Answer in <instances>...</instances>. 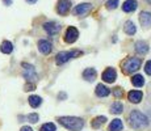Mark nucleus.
Listing matches in <instances>:
<instances>
[{"mask_svg":"<svg viewBox=\"0 0 151 131\" xmlns=\"http://www.w3.org/2000/svg\"><path fill=\"white\" fill-rule=\"evenodd\" d=\"M58 122L70 131H80L84 127V121L78 117H59Z\"/></svg>","mask_w":151,"mask_h":131,"instance_id":"f257e3e1","label":"nucleus"},{"mask_svg":"<svg viewBox=\"0 0 151 131\" xmlns=\"http://www.w3.org/2000/svg\"><path fill=\"white\" fill-rule=\"evenodd\" d=\"M129 121H130V126L135 130H142V129H145V127H147V125H149L147 117L143 113L138 112V110H133V112L130 113Z\"/></svg>","mask_w":151,"mask_h":131,"instance_id":"f03ea898","label":"nucleus"},{"mask_svg":"<svg viewBox=\"0 0 151 131\" xmlns=\"http://www.w3.org/2000/svg\"><path fill=\"white\" fill-rule=\"evenodd\" d=\"M141 64H142V60L139 58H135V57L127 58L122 64V71L125 75H132L133 72L138 71L141 68Z\"/></svg>","mask_w":151,"mask_h":131,"instance_id":"7ed1b4c3","label":"nucleus"},{"mask_svg":"<svg viewBox=\"0 0 151 131\" xmlns=\"http://www.w3.org/2000/svg\"><path fill=\"white\" fill-rule=\"evenodd\" d=\"M83 52L79 50H71V51H60L57 54L55 57V63L57 64H63V63L68 62L70 59H74V58L80 57Z\"/></svg>","mask_w":151,"mask_h":131,"instance_id":"20e7f679","label":"nucleus"},{"mask_svg":"<svg viewBox=\"0 0 151 131\" xmlns=\"http://www.w3.org/2000/svg\"><path fill=\"white\" fill-rule=\"evenodd\" d=\"M22 68H24V77L27 79L28 83H32V81H36L37 80V72L34 69V67L32 64H28V63H22Z\"/></svg>","mask_w":151,"mask_h":131,"instance_id":"39448f33","label":"nucleus"},{"mask_svg":"<svg viewBox=\"0 0 151 131\" xmlns=\"http://www.w3.org/2000/svg\"><path fill=\"white\" fill-rule=\"evenodd\" d=\"M78 37H79V31H78V29L74 28V26H70L67 30H66L65 41H66V43H74L75 41L78 39Z\"/></svg>","mask_w":151,"mask_h":131,"instance_id":"423d86ee","label":"nucleus"},{"mask_svg":"<svg viewBox=\"0 0 151 131\" xmlns=\"http://www.w3.org/2000/svg\"><path fill=\"white\" fill-rule=\"evenodd\" d=\"M70 8H71V1L70 0H58V5H57V12L62 16L68 13Z\"/></svg>","mask_w":151,"mask_h":131,"instance_id":"0eeeda50","label":"nucleus"},{"mask_svg":"<svg viewBox=\"0 0 151 131\" xmlns=\"http://www.w3.org/2000/svg\"><path fill=\"white\" fill-rule=\"evenodd\" d=\"M92 9V4H89V3H83V4H79L75 7L74 9V13L76 14V16H86V14H88V12Z\"/></svg>","mask_w":151,"mask_h":131,"instance_id":"6e6552de","label":"nucleus"},{"mask_svg":"<svg viewBox=\"0 0 151 131\" xmlns=\"http://www.w3.org/2000/svg\"><path fill=\"white\" fill-rule=\"evenodd\" d=\"M43 29H45L46 33H49L50 36H55V34H58L60 31L59 24H57V22H54V21L45 22V24H43Z\"/></svg>","mask_w":151,"mask_h":131,"instance_id":"1a4fd4ad","label":"nucleus"},{"mask_svg":"<svg viewBox=\"0 0 151 131\" xmlns=\"http://www.w3.org/2000/svg\"><path fill=\"white\" fill-rule=\"evenodd\" d=\"M103 80L105 81V83H114L116 81V79H117V74H116V69L114 68H106L105 71H104V74H103Z\"/></svg>","mask_w":151,"mask_h":131,"instance_id":"9d476101","label":"nucleus"},{"mask_svg":"<svg viewBox=\"0 0 151 131\" xmlns=\"http://www.w3.org/2000/svg\"><path fill=\"white\" fill-rule=\"evenodd\" d=\"M38 50L42 52V54H45V55H47V54H50L51 50H53V45H51L49 41H46V39H40L38 41Z\"/></svg>","mask_w":151,"mask_h":131,"instance_id":"9b49d317","label":"nucleus"},{"mask_svg":"<svg viewBox=\"0 0 151 131\" xmlns=\"http://www.w3.org/2000/svg\"><path fill=\"white\" fill-rule=\"evenodd\" d=\"M127 98H129L130 102L133 104H139L142 101V98H143V93L141 91H130L127 93Z\"/></svg>","mask_w":151,"mask_h":131,"instance_id":"f8f14e48","label":"nucleus"},{"mask_svg":"<svg viewBox=\"0 0 151 131\" xmlns=\"http://www.w3.org/2000/svg\"><path fill=\"white\" fill-rule=\"evenodd\" d=\"M138 7L137 0H126L122 4V11L124 12H134Z\"/></svg>","mask_w":151,"mask_h":131,"instance_id":"ddd939ff","label":"nucleus"},{"mask_svg":"<svg viewBox=\"0 0 151 131\" xmlns=\"http://www.w3.org/2000/svg\"><path fill=\"white\" fill-rule=\"evenodd\" d=\"M139 21L143 28H150L151 26V13L150 12H142L139 14Z\"/></svg>","mask_w":151,"mask_h":131,"instance_id":"4468645a","label":"nucleus"},{"mask_svg":"<svg viewBox=\"0 0 151 131\" xmlns=\"http://www.w3.org/2000/svg\"><path fill=\"white\" fill-rule=\"evenodd\" d=\"M97 76V72L95 68H86L83 72V77L86 79L87 81H93Z\"/></svg>","mask_w":151,"mask_h":131,"instance_id":"2eb2a0df","label":"nucleus"},{"mask_svg":"<svg viewBox=\"0 0 151 131\" xmlns=\"http://www.w3.org/2000/svg\"><path fill=\"white\" fill-rule=\"evenodd\" d=\"M96 96L97 97H106V96L110 94V91L108 88H106L105 85H103V84H99V85L96 87Z\"/></svg>","mask_w":151,"mask_h":131,"instance_id":"dca6fc26","label":"nucleus"},{"mask_svg":"<svg viewBox=\"0 0 151 131\" xmlns=\"http://www.w3.org/2000/svg\"><path fill=\"white\" fill-rule=\"evenodd\" d=\"M124 129V125H122V121L118 118L113 119L112 123L109 125V131H121Z\"/></svg>","mask_w":151,"mask_h":131,"instance_id":"f3484780","label":"nucleus"},{"mask_svg":"<svg viewBox=\"0 0 151 131\" xmlns=\"http://www.w3.org/2000/svg\"><path fill=\"white\" fill-rule=\"evenodd\" d=\"M135 51H137L138 54H146V52L149 51V45H147L146 42H143V41H138V42L135 43Z\"/></svg>","mask_w":151,"mask_h":131,"instance_id":"a211bd4d","label":"nucleus"},{"mask_svg":"<svg viewBox=\"0 0 151 131\" xmlns=\"http://www.w3.org/2000/svg\"><path fill=\"white\" fill-rule=\"evenodd\" d=\"M124 30L126 34L133 36V34H135V31H137V28H135V25L133 21H126L125 22V26H124Z\"/></svg>","mask_w":151,"mask_h":131,"instance_id":"6ab92c4d","label":"nucleus"},{"mask_svg":"<svg viewBox=\"0 0 151 131\" xmlns=\"http://www.w3.org/2000/svg\"><path fill=\"white\" fill-rule=\"evenodd\" d=\"M0 51L3 54H11L13 51V45L9 42V41H3L1 46H0Z\"/></svg>","mask_w":151,"mask_h":131,"instance_id":"aec40b11","label":"nucleus"},{"mask_svg":"<svg viewBox=\"0 0 151 131\" xmlns=\"http://www.w3.org/2000/svg\"><path fill=\"white\" fill-rule=\"evenodd\" d=\"M112 114H121V113L124 112V105L121 102H114L112 104V106H110V110H109Z\"/></svg>","mask_w":151,"mask_h":131,"instance_id":"412c9836","label":"nucleus"},{"mask_svg":"<svg viewBox=\"0 0 151 131\" xmlns=\"http://www.w3.org/2000/svg\"><path fill=\"white\" fill-rule=\"evenodd\" d=\"M28 101L32 107H38L40 105L42 104V98L40 97V96H30V97L28 98Z\"/></svg>","mask_w":151,"mask_h":131,"instance_id":"4be33fe9","label":"nucleus"},{"mask_svg":"<svg viewBox=\"0 0 151 131\" xmlns=\"http://www.w3.org/2000/svg\"><path fill=\"white\" fill-rule=\"evenodd\" d=\"M105 122H106V118H105V117H101V115H100V117H96V118H95L93 121H92L91 125H92V127H93V129H100V127L103 126Z\"/></svg>","mask_w":151,"mask_h":131,"instance_id":"5701e85b","label":"nucleus"},{"mask_svg":"<svg viewBox=\"0 0 151 131\" xmlns=\"http://www.w3.org/2000/svg\"><path fill=\"white\" fill-rule=\"evenodd\" d=\"M132 83H133V85L134 87H143V84H145V79L142 75H134V76L132 77Z\"/></svg>","mask_w":151,"mask_h":131,"instance_id":"b1692460","label":"nucleus"},{"mask_svg":"<svg viewBox=\"0 0 151 131\" xmlns=\"http://www.w3.org/2000/svg\"><path fill=\"white\" fill-rule=\"evenodd\" d=\"M41 131H57L54 123H45L41 126Z\"/></svg>","mask_w":151,"mask_h":131,"instance_id":"393cba45","label":"nucleus"},{"mask_svg":"<svg viewBox=\"0 0 151 131\" xmlns=\"http://www.w3.org/2000/svg\"><path fill=\"white\" fill-rule=\"evenodd\" d=\"M118 5V0H108V3H106V8L108 9H116Z\"/></svg>","mask_w":151,"mask_h":131,"instance_id":"a878e982","label":"nucleus"},{"mask_svg":"<svg viewBox=\"0 0 151 131\" xmlns=\"http://www.w3.org/2000/svg\"><path fill=\"white\" fill-rule=\"evenodd\" d=\"M38 114L37 113H32V114H28V121L32 122V123H36V122H38Z\"/></svg>","mask_w":151,"mask_h":131,"instance_id":"bb28decb","label":"nucleus"},{"mask_svg":"<svg viewBox=\"0 0 151 131\" xmlns=\"http://www.w3.org/2000/svg\"><path fill=\"white\" fill-rule=\"evenodd\" d=\"M113 94H114L116 98H121V97L124 96V91L120 88V87H117V88L113 89Z\"/></svg>","mask_w":151,"mask_h":131,"instance_id":"cd10ccee","label":"nucleus"},{"mask_svg":"<svg viewBox=\"0 0 151 131\" xmlns=\"http://www.w3.org/2000/svg\"><path fill=\"white\" fill-rule=\"evenodd\" d=\"M145 72L147 75H151V59L149 62H146V64H145Z\"/></svg>","mask_w":151,"mask_h":131,"instance_id":"c85d7f7f","label":"nucleus"},{"mask_svg":"<svg viewBox=\"0 0 151 131\" xmlns=\"http://www.w3.org/2000/svg\"><path fill=\"white\" fill-rule=\"evenodd\" d=\"M24 89H25V91H27V92L34 91V89H36V85H34V84H33V83H28V84H27V85H25V87H24Z\"/></svg>","mask_w":151,"mask_h":131,"instance_id":"c756f323","label":"nucleus"},{"mask_svg":"<svg viewBox=\"0 0 151 131\" xmlns=\"http://www.w3.org/2000/svg\"><path fill=\"white\" fill-rule=\"evenodd\" d=\"M20 131H33V129L32 127H29V126H24V127H21V130Z\"/></svg>","mask_w":151,"mask_h":131,"instance_id":"7c9ffc66","label":"nucleus"},{"mask_svg":"<svg viewBox=\"0 0 151 131\" xmlns=\"http://www.w3.org/2000/svg\"><path fill=\"white\" fill-rule=\"evenodd\" d=\"M3 1H4L7 5H11V4H12V0H3Z\"/></svg>","mask_w":151,"mask_h":131,"instance_id":"2f4dec72","label":"nucleus"},{"mask_svg":"<svg viewBox=\"0 0 151 131\" xmlns=\"http://www.w3.org/2000/svg\"><path fill=\"white\" fill-rule=\"evenodd\" d=\"M28 3H30V4H34V3H37V0H27Z\"/></svg>","mask_w":151,"mask_h":131,"instance_id":"473e14b6","label":"nucleus"}]
</instances>
